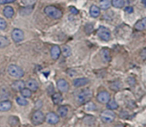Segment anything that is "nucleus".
<instances>
[{"mask_svg":"<svg viewBox=\"0 0 146 127\" xmlns=\"http://www.w3.org/2000/svg\"><path fill=\"white\" fill-rule=\"evenodd\" d=\"M97 100L101 104H107L111 100V95L108 92L102 91V92H100L97 95Z\"/></svg>","mask_w":146,"mask_h":127,"instance_id":"obj_9","label":"nucleus"},{"mask_svg":"<svg viewBox=\"0 0 146 127\" xmlns=\"http://www.w3.org/2000/svg\"><path fill=\"white\" fill-rule=\"evenodd\" d=\"M69 11H70V12L72 13L73 14H78V10L74 7H69Z\"/></svg>","mask_w":146,"mask_h":127,"instance_id":"obj_35","label":"nucleus"},{"mask_svg":"<svg viewBox=\"0 0 146 127\" xmlns=\"http://www.w3.org/2000/svg\"><path fill=\"white\" fill-rule=\"evenodd\" d=\"M97 34H98V37L103 41H108L111 38V31L105 26L99 27L97 31Z\"/></svg>","mask_w":146,"mask_h":127,"instance_id":"obj_6","label":"nucleus"},{"mask_svg":"<svg viewBox=\"0 0 146 127\" xmlns=\"http://www.w3.org/2000/svg\"><path fill=\"white\" fill-rule=\"evenodd\" d=\"M141 57L143 60L146 61V48H143L141 52Z\"/></svg>","mask_w":146,"mask_h":127,"instance_id":"obj_36","label":"nucleus"},{"mask_svg":"<svg viewBox=\"0 0 146 127\" xmlns=\"http://www.w3.org/2000/svg\"><path fill=\"white\" fill-rule=\"evenodd\" d=\"M57 88L61 92H66L69 89V85L64 79H60L57 81Z\"/></svg>","mask_w":146,"mask_h":127,"instance_id":"obj_10","label":"nucleus"},{"mask_svg":"<svg viewBox=\"0 0 146 127\" xmlns=\"http://www.w3.org/2000/svg\"><path fill=\"white\" fill-rule=\"evenodd\" d=\"M20 93L24 98H30L31 97V91L28 88H24L20 91Z\"/></svg>","mask_w":146,"mask_h":127,"instance_id":"obj_26","label":"nucleus"},{"mask_svg":"<svg viewBox=\"0 0 146 127\" xmlns=\"http://www.w3.org/2000/svg\"><path fill=\"white\" fill-rule=\"evenodd\" d=\"M17 102L19 105H20V106H27L29 104L28 101L26 99V98L24 97H17Z\"/></svg>","mask_w":146,"mask_h":127,"instance_id":"obj_29","label":"nucleus"},{"mask_svg":"<svg viewBox=\"0 0 146 127\" xmlns=\"http://www.w3.org/2000/svg\"><path fill=\"white\" fill-rule=\"evenodd\" d=\"M114 127H125L123 124H118L116 125V126H115Z\"/></svg>","mask_w":146,"mask_h":127,"instance_id":"obj_39","label":"nucleus"},{"mask_svg":"<svg viewBox=\"0 0 146 127\" xmlns=\"http://www.w3.org/2000/svg\"><path fill=\"white\" fill-rule=\"evenodd\" d=\"M16 0H0V4H9V3L14 2Z\"/></svg>","mask_w":146,"mask_h":127,"instance_id":"obj_37","label":"nucleus"},{"mask_svg":"<svg viewBox=\"0 0 146 127\" xmlns=\"http://www.w3.org/2000/svg\"><path fill=\"white\" fill-rule=\"evenodd\" d=\"M36 0H22V2L24 3V4H27V5H32L33 4H34V3L36 2Z\"/></svg>","mask_w":146,"mask_h":127,"instance_id":"obj_34","label":"nucleus"},{"mask_svg":"<svg viewBox=\"0 0 146 127\" xmlns=\"http://www.w3.org/2000/svg\"><path fill=\"white\" fill-rule=\"evenodd\" d=\"M121 88V84L120 82H115L112 84L111 85V89L114 91H117V90H119Z\"/></svg>","mask_w":146,"mask_h":127,"instance_id":"obj_30","label":"nucleus"},{"mask_svg":"<svg viewBox=\"0 0 146 127\" xmlns=\"http://www.w3.org/2000/svg\"><path fill=\"white\" fill-rule=\"evenodd\" d=\"M101 55L104 62L108 63L111 61V53L108 49L103 48L101 51Z\"/></svg>","mask_w":146,"mask_h":127,"instance_id":"obj_16","label":"nucleus"},{"mask_svg":"<svg viewBox=\"0 0 146 127\" xmlns=\"http://www.w3.org/2000/svg\"><path fill=\"white\" fill-rule=\"evenodd\" d=\"M68 112V109L66 106H61L58 109V115L61 117H65L67 116Z\"/></svg>","mask_w":146,"mask_h":127,"instance_id":"obj_20","label":"nucleus"},{"mask_svg":"<svg viewBox=\"0 0 146 127\" xmlns=\"http://www.w3.org/2000/svg\"><path fill=\"white\" fill-rule=\"evenodd\" d=\"M44 12L50 18H52L54 19H58L61 18L63 15V13L61 10L58 9L54 6H48L44 9Z\"/></svg>","mask_w":146,"mask_h":127,"instance_id":"obj_2","label":"nucleus"},{"mask_svg":"<svg viewBox=\"0 0 146 127\" xmlns=\"http://www.w3.org/2000/svg\"><path fill=\"white\" fill-rule=\"evenodd\" d=\"M11 106H12V104L10 101H2L0 102V112H7L11 109Z\"/></svg>","mask_w":146,"mask_h":127,"instance_id":"obj_15","label":"nucleus"},{"mask_svg":"<svg viewBox=\"0 0 146 127\" xmlns=\"http://www.w3.org/2000/svg\"><path fill=\"white\" fill-rule=\"evenodd\" d=\"M8 122L11 126H15L19 123V119L18 117H17V116H11L9 118Z\"/></svg>","mask_w":146,"mask_h":127,"instance_id":"obj_28","label":"nucleus"},{"mask_svg":"<svg viewBox=\"0 0 146 127\" xmlns=\"http://www.w3.org/2000/svg\"><path fill=\"white\" fill-rule=\"evenodd\" d=\"M106 107L108 109L111 110H115L118 108V105L114 99L113 100H110L108 103L106 104Z\"/></svg>","mask_w":146,"mask_h":127,"instance_id":"obj_23","label":"nucleus"},{"mask_svg":"<svg viewBox=\"0 0 146 127\" xmlns=\"http://www.w3.org/2000/svg\"><path fill=\"white\" fill-rule=\"evenodd\" d=\"M115 118V114L111 109H106L101 112V119L103 122L106 124L111 123L114 121Z\"/></svg>","mask_w":146,"mask_h":127,"instance_id":"obj_4","label":"nucleus"},{"mask_svg":"<svg viewBox=\"0 0 146 127\" xmlns=\"http://www.w3.org/2000/svg\"><path fill=\"white\" fill-rule=\"evenodd\" d=\"M14 9H13V8L11 7L8 6V7H6L5 8H4V15L7 18H11V17L14 16Z\"/></svg>","mask_w":146,"mask_h":127,"instance_id":"obj_21","label":"nucleus"},{"mask_svg":"<svg viewBox=\"0 0 146 127\" xmlns=\"http://www.w3.org/2000/svg\"><path fill=\"white\" fill-rule=\"evenodd\" d=\"M9 43V41L7 37L0 36V48H3L8 46Z\"/></svg>","mask_w":146,"mask_h":127,"instance_id":"obj_22","label":"nucleus"},{"mask_svg":"<svg viewBox=\"0 0 146 127\" xmlns=\"http://www.w3.org/2000/svg\"><path fill=\"white\" fill-rule=\"evenodd\" d=\"M93 92L90 89H84L78 93L77 95L76 101L79 105H84L90 101V99L92 98Z\"/></svg>","mask_w":146,"mask_h":127,"instance_id":"obj_1","label":"nucleus"},{"mask_svg":"<svg viewBox=\"0 0 146 127\" xmlns=\"http://www.w3.org/2000/svg\"><path fill=\"white\" fill-rule=\"evenodd\" d=\"M125 11L128 14H131L133 12V8L132 7H127L125 8Z\"/></svg>","mask_w":146,"mask_h":127,"instance_id":"obj_38","label":"nucleus"},{"mask_svg":"<svg viewBox=\"0 0 146 127\" xmlns=\"http://www.w3.org/2000/svg\"><path fill=\"white\" fill-rule=\"evenodd\" d=\"M110 6H111V1L109 0H101L100 1V7H101V9H109Z\"/></svg>","mask_w":146,"mask_h":127,"instance_id":"obj_27","label":"nucleus"},{"mask_svg":"<svg viewBox=\"0 0 146 127\" xmlns=\"http://www.w3.org/2000/svg\"><path fill=\"white\" fill-rule=\"evenodd\" d=\"M8 72L11 76L17 78H22L24 75L22 68L17 65H10L8 68Z\"/></svg>","mask_w":146,"mask_h":127,"instance_id":"obj_3","label":"nucleus"},{"mask_svg":"<svg viewBox=\"0 0 146 127\" xmlns=\"http://www.w3.org/2000/svg\"><path fill=\"white\" fill-rule=\"evenodd\" d=\"M96 108V107L95 106V105H94L93 102H87L86 105V109L87 111H93L94 110V109Z\"/></svg>","mask_w":146,"mask_h":127,"instance_id":"obj_31","label":"nucleus"},{"mask_svg":"<svg viewBox=\"0 0 146 127\" xmlns=\"http://www.w3.org/2000/svg\"><path fill=\"white\" fill-rule=\"evenodd\" d=\"M32 11V7H31V6H28V7H25V8H23L21 10V14H24V13L25 12V14H29Z\"/></svg>","mask_w":146,"mask_h":127,"instance_id":"obj_32","label":"nucleus"},{"mask_svg":"<svg viewBox=\"0 0 146 127\" xmlns=\"http://www.w3.org/2000/svg\"><path fill=\"white\" fill-rule=\"evenodd\" d=\"M52 101L55 105H58L63 102V96L60 92H56L52 95Z\"/></svg>","mask_w":146,"mask_h":127,"instance_id":"obj_18","label":"nucleus"},{"mask_svg":"<svg viewBox=\"0 0 146 127\" xmlns=\"http://www.w3.org/2000/svg\"><path fill=\"white\" fill-rule=\"evenodd\" d=\"M89 82V80L88 78H77V79L74 80V82H73V85L76 87V88H79V87L84 86V85H86Z\"/></svg>","mask_w":146,"mask_h":127,"instance_id":"obj_13","label":"nucleus"},{"mask_svg":"<svg viewBox=\"0 0 146 127\" xmlns=\"http://www.w3.org/2000/svg\"><path fill=\"white\" fill-rule=\"evenodd\" d=\"M135 28L137 31H143L146 29V18H143L137 21L135 25Z\"/></svg>","mask_w":146,"mask_h":127,"instance_id":"obj_17","label":"nucleus"},{"mask_svg":"<svg viewBox=\"0 0 146 127\" xmlns=\"http://www.w3.org/2000/svg\"><path fill=\"white\" fill-rule=\"evenodd\" d=\"M113 7L115 8H122L125 5V1L124 0H112L111 1Z\"/></svg>","mask_w":146,"mask_h":127,"instance_id":"obj_24","label":"nucleus"},{"mask_svg":"<svg viewBox=\"0 0 146 127\" xmlns=\"http://www.w3.org/2000/svg\"><path fill=\"white\" fill-rule=\"evenodd\" d=\"M7 27V22L4 18H0V29L4 30Z\"/></svg>","mask_w":146,"mask_h":127,"instance_id":"obj_33","label":"nucleus"},{"mask_svg":"<svg viewBox=\"0 0 146 127\" xmlns=\"http://www.w3.org/2000/svg\"><path fill=\"white\" fill-rule=\"evenodd\" d=\"M45 120L46 121V122L49 124H56L59 122L60 118L57 114L54 113V112H48L45 116Z\"/></svg>","mask_w":146,"mask_h":127,"instance_id":"obj_7","label":"nucleus"},{"mask_svg":"<svg viewBox=\"0 0 146 127\" xmlns=\"http://www.w3.org/2000/svg\"><path fill=\"white\" fill-rule=\"evenodd\" d=\"M61 52H62V54L64 55V56L65 57H68L71 55V49L68 45H65L64 46H62Z\"/></svg>","mask_w":146,"mask_h":127,"instance_id":"obj_25","label":"nucleus"},{"mask_svg":"<svg viewBox=\"0 0 146 127\" xmlns=\"http://www.w3.org/2000/svg\"><path fill=\"white\" fill-rule=\"evenodd\" d=\"M25 85L27 86V88L29 89L31 92H36V91H37V89H38V82L34 79L29 80Z\"/></svg>","mask_w":146,"mask_h":127,"instance_id":"obj_12","label":"nucleus"},{"mask_svg":"<svg viewBox=\"0 0 146 127\" xmlns=\"http://www.w3.org/2000/svg\"><path fill=\"white\" fill-rule=\"evenodd\" d=\"M45 121V115L41 111L36 110L33 113L31 116V122L35 126L42 124Z\"/></svg>","mask_w":146,"mask_h":127,"instance_id":"obj_5","label":"nucleus"},{"mask_svg":"<svg viewBox=\"0 0 146 127\" xmlns=\"http://www.w3.org/2000/svg\"><path fill=\"white\" fill-rule=\"evenodd\" d=\"M101 14V10L96 5H92L90 8V14L94 18H97Z\"/></svg>","mask_w":146,"mask_h":127,"instance_id":"obj_19","label":"nucleus"},{"mask_svg":"<svg viewBox=\"0 0 146 127\" xmlns=\"http://www.w3.org/2000/svg\"><path fill=\"white\" fill-rule=\"evenodd\" d=\"M25 83H24V82L23 80L14 81L11 85L13 90L16 91V92H20L21 89L25 88Z\"/></svg>","mask_w":146,"mask_h":127,"instance_id":"obj_11","label":"nucleus"},{"mask_svg":"<svg viewBox=\"0 0 146 127\" xmlns=\"http://www.w3.org/2000/svg\"><path fill=\"white\" fill-rule=\"evenodd\" d=\"M141 1H142V2L145 5H146V0H141Z\"/></svg>","mask_w":146,"mask_h":127,"instance_id":"obj_40","label":"nucleus"},{"mask_svg":"<svg viewBox=\"0 0 146 127\" xmlns=\"http://www.w3.org/2000/svg\"><path fill=\"white\" fill-rule=\"evenodd\" d=\"M11 38H12L13 41L16 43L21 42L24 40V34L21 30L19 29V28H15L11 32Z\"/></svg>","mask_w":146,"mask_h":127,"instance_id":"obj_8","label":"nucleus"},{"mask_svg":"<svg viewBox=\"0 0 146 127\" xmlns=\"http://www.w3.org/2000/svg\"><path fill=\"white\" fill-rule=\"evenodd\" d=\"M61 55V48L58 45H54L51 50V55L53 60H57Z\"/></svg>","mask_w":146,"mask_h":127,"instance_id":"obj_14","label":"nucleus"}]
</instances>
